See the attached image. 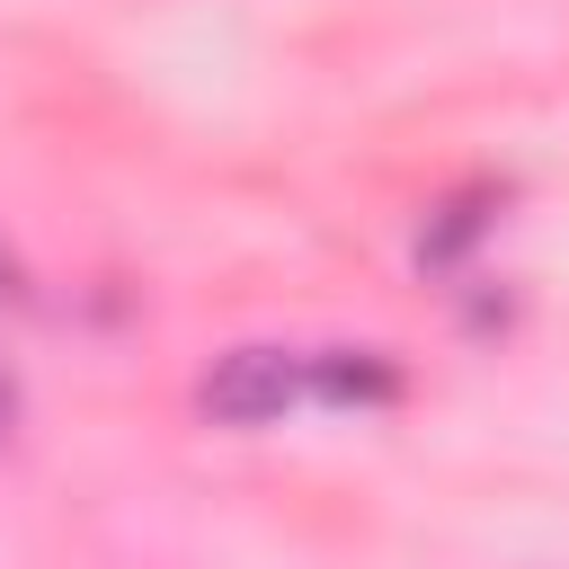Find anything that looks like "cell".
<instances>
[{
	"label": "cell",
	"instance_id": "cell-1",
	"mask_svg": "<svg viewBox=\"0 0 569 569\" xmlns=\"http://www.w3.org/2000/svg\"><path fill=\"white\" fill-rule=\"evenodd\" d=\"M293 391H302V365H293L284 347H231V356L204 373V418H222V427H267V418L293 409Z\"/></svg>",
	"mask_w": 569,
	"mask_h": 569
}]
</instances>
